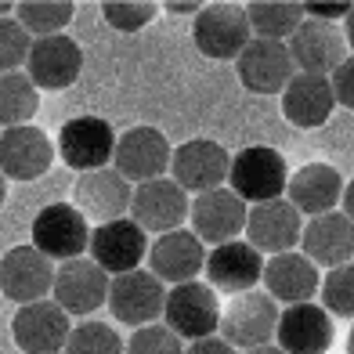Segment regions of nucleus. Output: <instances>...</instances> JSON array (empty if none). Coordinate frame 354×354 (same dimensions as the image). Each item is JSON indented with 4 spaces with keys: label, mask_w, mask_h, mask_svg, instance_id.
Returning <instances> with one entry per match:
<instances>
[{
    "label": "nucleus",
    "mask_w": 354,
    "mask_h": 354,
    "mask_svg": "<svg viewBox=\"0 0 354 354\" xmlns=\"http://www.w3.org/2000/svg\"><path fill=\"white\" fill-rule=\"evenodd\" d=\"M55 163V145L40 127H11L0 131V174L11 181H37Z\"/></svg>",
    "instance_id": "obj_20"
},
{
    "label": "nucleus",
    "mask_w": 354,
    "mask_h": 354,
    "mask_svg": "<svg viewBox=\"0 0 354 354\" xmlns=\"http://www.w3.org/2000/svg\"><path fill=\"white\" fill-rule=\"evenodd\" d=\"M170 159H174V149L163 138V131H156V127H131L116 141L112 167L131 185H145V181H159L170 170Z\"/></svg>",
    "instance_id": "obj_10"
},
{
    "label": "nucleus",
    "mask_w": 354,
    "mask_h": 354,
    "mask_svg": "<svg viewBox=\"0 0 354 354\" xmlns=\"http://www.w3.org/2000/svg\"><path fill=\"white\" fill-rule=\"evenodd\" d=\"M188 210H192V199L174 177H159V181L138 185L134 199H131V221L145 235L149 232H156V235L177 232L188 221Z\"/></svg>",
    "instance_id": "obj_7"
},
{
    "label": "nucleus",
    "mask_w": 354,
    "mask_h": 354,
    "mask_svg": "<svg viewBox=\"0 0 354 354\" xmlns=\"http://www.w3.org/2000/svg\"><path fill=\"white\" fill-rule=\"evenodd\" d=\"M4 199H8V177L0 174V206H4Z\"/></svg>",
    "instance_id": "obj_44"
},
{
    "label": "nucleus",
    "mask_w": 354,
    "mask_h": 354,
    "mask_svg": "<svg viewBox=\"0 0 354 354\" xmlns=\"http://www.w3.org/2000/svg\"><path fill=\"white\" fill-rule=\"evenodd\" d=\"M246 354H286V351H282V347H271V344H268V347H253V351H246Z\"/></svg>",
    "instance_id": "obj_43"
},
{
    "label": "nucleus",
    "mask_w": 354,
    "mask_h": 354,
    "mask_svg": "<svg viewBox=\"0 0 354 354\" xmlns=\"http://www.w3.org/2000/svg\"><path fill=\"white\" fill-rule=\"evenodd\" d=\"M66 354H127V344L105 322H80L66 340Z\"/></svg>",
    "instance_id": "obj_32"
},
{
    "label": "nucleus",
    "mask_w": 354,
    "mask_h": 354,
    "mask_svg": "<svg viewBox=\"0 0 354 354\" xmlns=\"http://www.w3.org/2000/svg\"><path fill=\"white\" fill-rule=\"evenodd\" d=\"M347 354H354V326H351V336H347Z\"/></svg>",
    "instance_id": "obj_46"
},
{
    "label": "nucleus",
    "mask_w": 354,
    "mask_h": 354,
    "mask_svg": "<svg viewBox=\"0 0 354 354\" xmlns=\"http://www.w3.org/2000/svg\"><path fill=\"white\" fill-rule=\"evenodd\" d=\"M69 333H73L69 315L55 300L26 304L11 322V336H15V344H19L22 354H62Z\"/></svg>",
    "instance_id": "obj_17"
},
{
    "label": "nucleus",
    "mask_w": 354,
    "mask_h": 354,
    "mask_svg": "<svg viewBox=\"0 0 354 354\" xmlns=\"http://www.w3.org/2000/svg\"><path fill=\"white\" fill-rule=\"evenodd\" d=\"M329 84H333V98L336 105H344L354 112V55H347L340 66L329 73Z\"/></svg>",
    "instance_id": "obj_37"
},
{
    "label": "nucleus",
    "mask_w": 354,
    "mask_h": 354,
    "mask_svg": "<svg viewBox=\"0 0 354 354\" xmlns=\"http://www.w3.org/2000/svg\"><path fill=\"white\" fill-rule=\"evenodd\" d=\"M149 268L159 282H170V286L196 282V275L206 268V246L188 228L167 232L149 246Z\"/></svg>",
    "instance_id": "obj_22"
},
{
    "label": "nucleus",
    "mask_w": 354,
    "mask_h": 354,
    "mask_svg": "<svg viewBox=\"0 0 354 354\" xmlns=\"http://www.w3.org/2000/svg\"><path fill=\"white\" fill-rule=\"evenodd\" d=\"M55 261L44 257L33 243L29 246H15L11 253H4L0 261V293L15 304H37L55 289Z\"/></svg>",
    "instance_id": "obj_13"
},
{
    "label": "nucleus",
    "mask_w": 354,
    "mask_h": 354,
    "mask_svg": "<svg viewBox=\"0 0 354 354\" xmlns=\"http://www.w3.org/2000/svg\"><path fill=\"white\" fill-rule=\"evenodd\" d=\"M235 69L243 87L253 94H282L286 84L293 80V58L289 47L279 40H250L243 47V55L235 58Z\"/></svg>",
    "instance_id": "obj_21"
},
{
    "label": "nucleus",
    "mask_w": 354,
    "mask_h": 354,
    "mask_svg": "<svg viewBox=\"0 0 354 354\" xmlns=\"http://www.w3.org/2000/svg\"><path fill=\"white\" fill-rule=\"evenodd\" d=\"M300 246H304V257L318 268H340V264H351L354 257V221L344 217V214H322V217H311L300 232Z\"/></svg>",
    "instance_id": "obj_25"
},
{
    "label": "nucleus",
    "mask_w": 354,
    "mask_h": 354,
    "mask_svg": "<svg viewBox=\"0 0 354 354\" xmlns=\"http://www.w3.org/2000/svg\"><path fill=\"white\" fill-rule=\"evenodd\" d=\"M336 109L333 98V84L329 76H315V73H293V80L282 91V116L293 127H322Z\"/></svg>",
    "instance_id": "obj_27"
},
{
    "label": "nucleus",
    "mask_w": 354,
    "mask_h": 354,
    "mask_svg": "<svg viewBox=\"0 0 354 354\" xmlns=\"http://www.w3.org/2000/svg\"><path fill=\"white\" fill-rule=\"evenodd\" d=\"M167 326L181 336V340H206L214 336L221 326V300L206 282H185L174 286L167 293V308H163Z\"/></svg>",
    "instance_id": "obj_8"
},
{
    "label": "nucleus",
    "mask_w": 354,
    "mask_h": 354,
    "mask_svg": "<svg viewBox=\"0 0 354 354\" xmlns=\"http://www.w3.org/2000/svg\"><path fill=\"white\" fill-rule=\"evenodd\" d=\"M40 109V91L26 73H4L0 76V127H26Z\"/></svg>",
    "instance_id": "obj_30"
},
{
    "label": "nucleus",
    "mask_w": 354,
    "mask_h": 354,
    "mask_svg": "<svg viewBox=\"0 0 354 354\" xmlns=\"http://www.w3.org/2000/svg\"><path fill=\"white\" fill-rule=\"evenodd\" d=\"M286 47H289L293 66L300 73H315V76H329L347 58L344 29L336 22H318V19H304Z\"/></svg>",
    "instance_id": "obj_19"
},
{
    "label": "nucleus",
    "mask_w": 354,
    "mask_h": 354,
    "mask_svg": "<svg viewBox=\"0 0 354 354\" xmlns=\"http://www.w3.org/2000/svg\"><path fill=\"white\" fill-rule=\"evenodd\" d=\"M304 15H311V19H318V22H336L344 15H351V4H304Z\"/></svg>",
    "instance_id": "obj_39"
},
{
    "label": "nucleus",
    "mask_w": 354,
    "mask_h": 354,
    "mask_svg": "<svg viewBox=\"0 0 354 354\" xmlns=\"http://www.w3.org/2000/svg\"><path fill=\"white\" fill-rule=\"evenodd\" d=\"M80 69H84V51L66 33L33 40V47H29L26 76L33 80L37 91H66L76 84Z\"/></svg>",
    "instance_id": "obj_18"
},
{
    "label": "nucleus",
    "mask_w": 354,
    "mask_h": 354,
    "mask_svg": "<svg viewBox=\"0 0 354 354\" xmlns=\"http://www.w3.org/2000/svg\"><path fill=\"white\" fill-rule=\"evenodd\" d=\"M127 354H185V344L170 326H141L131 340H127Z\"/></svg>",
    "instance_id": "obj_36"
},
{
    "label": "nucleus",
    "mask_w": 354,
    "mask_h": 354,
    "mask_svg": "<svg viewBox=\"0 0 354 354\" xmlns=\"http://www.w3.org/2000/svg\"><path fill=\"white\" fill-rule=\"evenodd\" d=\"M73 15L76 8L69 0H22V4H15V19L33 40L58 37L73 22Z\"/></svg>",
    "instance_id": "obj_31"
},
{
    "label": "nucleus",
    "mask_w": 354,
    "mask_h": 354,
    "mask_svg": "<svg viewBox=\"0 0 354 354\" xmlns=\"http://www.w3.org/2000/svg\"><path fill=\"white\" fill-rule=\"evenodd\" d=\"M344 217H351L354 221V177H351V185H344Z\"/></svg>",
    "instance_id": "obj_41"
},
{
    "label": "nucleus",
    "mask_w": 354,
    "mask_h": 354,
    "mask_svg": "<svg viewBox=\"0 0 354 354\" xmlns=\"http://www.w3.org/2000/svg\"><path fill=\"white\" fill-rule=\"evenodd\" d=\"M246 19L257 40H289L304 22V4L297 0H253L246 4Z\"/></svg>",
    "instance_id": "obj_29"
},
{
    "label": "nucleus",
    "mask_w": 354,
    "mask_h": 354,
    "mask_svg": "<svg viewBox=\"0 0 354 354\" xmlns=\"http://www.w3.org/2000/svg\"><path fill=\"white\" fill-rule=\"evenodd\" d=\"M203 8H206V4H199V0H170V4H167V11H174V15H177V11H185V15H188V11H192V15H199Z\"/></svg>",
    "instance_id": "obj_40"
},
{
    "label": "nucleus",
    "mask_w": 354,
    "mask_h": 354,
    "mask_svg": "<svg viewBox=\"0 0 354 354\" xmlns=\"http://www.w3.org/2000/svg\"><path fill=\"white\" fill-rule=\"evenodd\" d=\"M73 206L84 217L109 224V221H120L131 214V199H134V185L116 170V167H105V170H91V174H80L76 185H73Z\"/></svg>",
    "instance_id": "obj_12"
},
{
    "label": "nucleus",
    "mask_w": 354,
    "mask_h": 354,
    "mask_svg": "<svg viewBox=\"0 0 354 354\" xmlns=\"http://www.w3.org/2000/svg\"><path fill=\"white\" fill-rule=\"evenodd\" d=\"M228 185L243 203H271L286 196L289 185V170L286 159L275 149H264V145H250V149L232 156V170H228Z\"/></svg>",
    "instance_id": "obj_2"
},
{
    "label": "nucleus",
    "mask_w": 354,
    "mask_h": 354,
    "mask_svg": "<svg viewBox=\"0 0 354 354\" xmlns=\"http://www.w3.org/2000/svg\"><path fill=\"white\" fill-rule=\"evenodd\" d=\"M322 304L336 318H354V261L333 268L322 279Z\"/></svg>",
    "instance_id": "obj_33"
},
{
    "label": "nucleus",
    "mask_w": 354,
    "mask_h": 354,
    "mask_svg": "<svg viewBox=\"0 0 354 354\" xmlns=\"http://www.w3.org/2000/svg\"><path fill=\"white\" fill-rule=\"evenodd\" d=\"M246 217H250V206L235 196L232 188H214V192H203V196L192 199V232L199 235L203 246H224V243H235L239 232H246Z\"/></svg>",
    "instance_id": "obj_9"
},
{
    "label": "nucleus",
    "mask_w": 354,
    "mask_h": 354,
    "mask_svg": "<svg viewBox=\"0 0 354 354\" xmlns=\"http://www.w3.org/2000/svg\"><path fill=\"white\" fill-rule=\"evenodd\" d=\"M33 246L51 261H76L91 246V224L73 203H51L33 217Z\"/></svg>",
    "instance_id": "obj_4"
},
{
    "label": "nucleus",
    "mask_w": 354,
    "mask_h": 354,
    "mask_svg": "<svg viewBox=\"0 0 354 354\" xmlns=\"http://www.w3.org/2000/svg\"><path fill=\"white\" fill-rule=\"evenodd\" d=\"M156 4L152 0H105L102 4V15L112 29H120V33H138L145 29L152 19H156Z\"/></svg>",
    "instance_id": "obj_34"
},
{
    "label": "nucleus",
    "mask_w": 354,
    "mask_h": 354,
    "mask_svg": "<svg viewBox=\"0 0 354 354\" xmlns=\"http://www.w3.org/2000/svg\"><path fill=\"white\" fill-rule=\"evenodd\" d=\"M333 315L318 304H293L279 315L275 340L286 354H326L333 347Z\"/></svg>",
    "instance_id": "obj_24"
},
{
    "label": "nucleus",
    "mask_w": 354,
    "mask_h": 354,
    "mask_svg": "<svg viewBox=\"0 0 354 354\" xmlns=\"http://www.w3.org/2000/svg\"><path fill=\"white\" fill-rule=\"evenodd\" d=\"M29 47L33 37L19 26V19H0V76L19 73V66L29 62Z\"/></svg>",
    "instance_id": "obj_35"
},
{
    "label": "nucleus",
    "mask_w": 354,
    "mask_h": 354,
    "mask_svg": "<svg viewBox=\"0 0 354 354\" xmlns=\"http://www.w3.org/2000/svg\"><path fill=\"white\" fill-rule=\"evenodd\" d=\"M264 286L279 304L293 308V304H311V297L318 293L322 282H318V268L308 261V257L289 250V253L271 257V261L264 264Z\"/></svg>",
    "instance_id": "obj_28"
},
{
    "label": "nucleus",
    "mask_w": 354,
    "mask_h": 354,
    "mask_svg": "<svg viewBox=\"0 0 354 354\" xmlns=\"http://www.w3.org/2000/svg\"><path fill=\"white\" fill-rule=\"evenodd\" d=\"M11 11H15V4H8V0H0V19H8Z\"/></svg>",
    "instance_id": "obj_45"
},
{
    "label": "nucleus",
    "mask_w": 354,
    "mask_h": 354,
    "mask_svg": "<svg viewBox=\"0 0 354 354\" xmlns=\"http://www.w3.org/2000/svg\"><path fill=\"white\" fill-rule=\"evenodd\" d=\"M344 40H347V47L354 51V4H351V15H347V26H344Z\"/></svg>",
    "instance_id": "obj_42"
},
{
    "label": "nucleus",
    "mask_w": 354,
    "mask_h": 354,
    "mask_svg": "<svg viewBox=\"0 0 354 354\" xmlns=\"http://www.w3.org/2000/svg\"><path fill=\"white\" fill-rule=\"evenodd\" d=\"M167 293L170 289L159 282L152 271H127V275H116L109 286V311L123 326H152V322L163 318L167 308Z\"/></svg>",
    "instance_id": "obj_5"
},
{
    "label": "nucleus",
    "mask_w": 354,
    "mask_h": 354,
    "mask_svg": "<svg viewBox=\"0 0 354 354\" xmlns=\"http://www.w3.org/2000/svg\"><path fill=\"white\" fill-rule=\"evenodd\" d=\"M300 232H304V217L297 214V206L282 199H271V203H257L250 206V217H246V243L257 253H289L300 243Z\"/></svg>",
    "instance_id": "obj_16"
},
{
    "label": "nucleus",
    "mask_w": 354,
    "mask_h": 354,
    "mask_svg": "<svg viewBox=\"0 0 354 354\" xmlns=\"http://www.w3.org/2000/svg\"><path fill=\"white\" fill-rule=\"evenodd\" d=\"M250 19H246V4H228V0H217V4H206L196 15V26H192V40L196 47L214 58V62H232L243 55V47L253 40L250 37Z\"/></svg>",
    "instance_id": "obj_3"
},
{
    "label": "nucleus",
    "mask_w": 354,
    "mask_h": 354,
    "mask_svg": "<svg viewBox=\"0 0 354 354\" xmlns=\"http://www.w3.org/2000/svg\"><path fill=\"white\" fill-rule=\"evenodd\" d=\"M87 250H91V261L116 279V275H127V271H138V264L149 253V235L131 217H120V221L98 224L91 232Z\"/></svg>",
    "instance_id": "obj_15"
},
{
    "label": "nucleus",
    "mask_w": 354,
    "mask_h": 354,
    "mask_svg": "<svg viewBox=\"0 0 354 354\" xmlns=\"http://www.w3.org/2000/svg\"><path fill=\"white\" fill-rule=\"evenodd\" d=\"M206 279H210L214 293H250V289L264 279V257L250 243H224L214 246L206 257Z\"/></svg>",
    "instance_id": "obj_23"
},
{
    "label": "nucleus",
    "mask_w": 354,
    "mask_h": 354,
    "mask_svg": "<svg viewBox=\"0 0 354 354\" xmlns=\"http://www.w3.org/2000/svg\"><path fill=\"white\" fill-rule=\"evenodd\" d=\"M109 271H102L91 257H76L66 261L55 271V304L66 315H91L98 311L102 304H109Z\"/></svg>",
    "instance_id": "obj_14"
},
{
    "label": "nucleus",
    "mask_w": 354,
    "mask_h": 354,
    "mask_svg": "<svg viewBox=\"0 0 354 354\" xmlns=\"http://www.w3.org/2000/svg\"><path fill=\"white\" fill-rule=\"evenodd\" d=\"M185 354H235V347L228 340H221V336H206V340H192Z\"/></svg>",
    "instance_id": "obj_38"
},
{
    "label": "nucleus",
    "mask_w": 354,
    "mask_h": 354,
    "mask_svg": "<svg viewBox=\"0 0 354 354\" xmlns=\"http://www.w3.org/2000/svg\"><path fill=\"white\" fill-rule=\"evenodd\" d=\"M286 199L297 206V214L304 217H322V214H333L336 203L344 199V177L336 167L329 163H308L300 167L286 185Z\"/></svg>",
    "instance_id": "obj_26"
},
{
    "label": "nucleus",
    "mask_w": 354,
    "mask_h": 354,
    "mask_svg": "<svg viewBox=\"0 0 354 354\" xmlns=\"http://www.w3.org/2000/svg\"><path fill=\"white\" fill-rule=\"evenodd\" d=\"M279 300L264 293V289H250L239 293L228 308L221 311V340H228L235 351H253V347H268L275 340L279 329Z\"/></svg>",
    "instance_id": "obj_1"
},
{
    "label": "nucleus",
    "mask_w": 354,
    "mask_h": 354,
    "mask_svg": "<svg viewBox=\"0 0 354 354\" xmlns=\"http://www.w3.org/2000/svg\"><path fill=\"white\" fill-rule=\"evenodd\" d=\"M116 131L98 120V116H76L69 123H62V134L55 152L62 156V163L80 170V174H91V170H105L116 156Z\"/></svg>",
    "instance_id": "obj_6"
},
{
    "label": "nucleus",
    "mask_w": 354,
    "mask_h": 354,
    "mask_svg": "<svg viewBox=\"0 0 354 354\" xmlns=\"http://www.w3.org/2000/svg\"><path fill=\"white\" fill-rule=\"evenodd\" d=\"M228 170H232L228 149L217 145V141H206V138H192L185 145H177L174 159H170L174 181L181 185L185 192H196V196L214 192V188H224Z\"/></svg>",
    "instance_id": "obj_11"
}]
</instances>
